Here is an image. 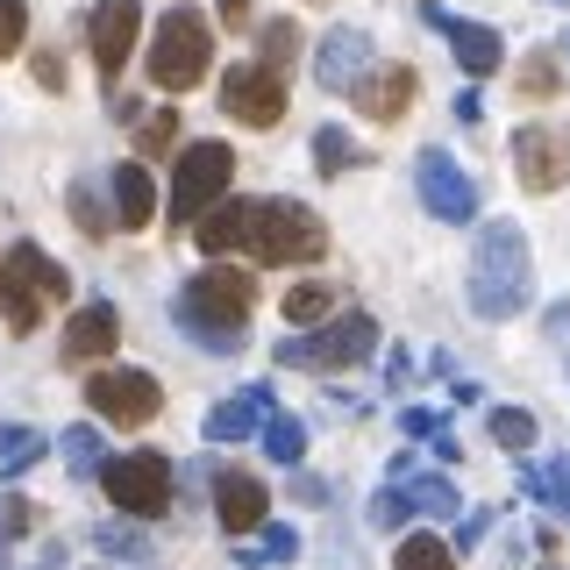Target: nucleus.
<instances>
[{
  "instance_id": "obj_1",
  "label": "nucleus",
  "mask_w": 570,
  "mask_h": 570,
  "mask_svg": "<svg viewBox=\"0 0 570 570\" xmlns=\"http://www.w3.org/2000/svg\"><path fill=\"white\" fill-rule=\"evenodd\" d=\"M249 307H257V278L249 272H193L171 299V321L186 343H200L207 356H236L249 343Z\"/></svg>"
},
{
  "instance_id": "obj_2",
  "label": "nucleus",
  "mask_w": 570,
  "mask_h": 570,
  "mask_svg": "<svg viewBox=\"0 0 570 570\" xmlns=\"http://www.w3.org/2000/svg\"><path fill=\"white\" fill-rule=\"evenodd\" d=\"M528 293H534V257H528L521 222H485L471 249V307L485 321H507L528 307Z\"/></svg>"
},
{
  "instance_id": "obj_3",
  "label": "nucleus",
  "mask_w": 570,
  "mask_h": 570,
  "mask_svg": "<svg viewBox=\"0 0 570 570\" xmlns=\"http://www.w3.org/2000/svg\"><path fill=\"white\" fill-rule=\"evenodd\" d=\"M207 58H214V29L200 8H171L157 14V36H150V79L165 86V94H186V86L207 79Z\"/></svg>"
},
{
  "instance_id": "obj_4",
  "label": "nucleus",
  "mask_w": 570,
  "mask_h": 570,
  "mask_svg": "<svg viewBox=\"0 0 570 570\" xmlns=\"http://www.w3.org/2000/svg\"><path fill=\"white\" fill-rule=\"evenodd\" d=\"M328 249V228L307 200H257V222H249V257L257 264H314Z\"/></svg>"
},
{
  "instance_id": "obj_5",
  "label": "nucleus",
  "mask_w": 570,
  "mask_h": 570,
  "mask_svg": "<svg viewBox=\"0 0 570 570\" xmlns=\"http://www.w3.org/2000/svg\"><path fill=\"white\" fill-rule=\"evenodd\" d=\"M379 350V321L371 314H328L321 328L307 335H285L278 343V364H307V371H350V364H364V356Z\"/></svg>"
},
{
  "instance_id": "obj_6",
  "label": "nucleus",
  "mask_w": 570,
  "mask_h": 570,
  "mask_svg": "<svg viewBox=\"0 0 570 570\" xmlns=\"http://www.w3.org/2000/svg\"><path fill=\"white\" fill-rule=\"evenodd\" d=\"M228 178H236L228 142H186V150H178V171H171V222H193V228H200L207 214L222 207Z\"/></svg>"
},
{
  "instance_id": "obj_7",
  "label": "nucleus",
  "mask_w": 570,
  "mask_h": 570,
  "mask_svg": "<svg viewBox=\"0 0 570 570\" xmlns=\"http://www.w3.org/2000/svg\"><path fill=\"white\" fill-rule=\"evenodd\" d=\"M50 299H65V272L43 257L36 243L8 249V285H0V314H8V335H29L43 321Z\"/></svg>"
},
{
  "instance_id": "obj_8",
  "label": "nucleus",
  "mask_w": 570,
  "mask_h": 570,
  "mask_svg": "<svg viewBox=\"0 0 570 570\" xmlns=\"http://www.w3.org/2000/svg\"><path fill=\"white\" fill-rule=\"evenodd\" d=\"M100 485H107V499H115L129 521H157V513L171 507V463L157 450H129V456H115L100 471Z\"/></svg>"
},
{
  "instance_id": "obj_9",
  "label": "nucleus",
  "mask_w": 570,
  "mask_h": 570,
  "mask_svg": "<svg viewBox=\"0 0 570 570\" xmlns=\"http://www.w3.org/2000/svg\"><path fill=\"white\" fill-rule=\"evenodd\" d=\"M222 107H228V121H243V129H278L285 121V71L278 65H228Z\"/></svg>"
},
{
  "instance_id": "obj_10",
  "label": "nucleus",
  "mask_w": 570,
  "mask_h": 570,
  "mask_svg": "<svg viewBox=\"0 0 570 570\" xmlns=\"http://www.w3.org/2000/svg\"><path fill=\"white\" fill-rule=\"evenodd\" d=\"M86 400H94L100 421L142 428V421H157V406H165V385H157L150 371H100V379H86Z\"/></svg>"
},
{
  "instance_id": "obj_11",
  "label": "nucleus",
  "mask_w": 570,
  "mask_h": 570,
  "mask_svg": "<svg viewBox=\"0 0 570 570\" xmlns=\"http://www.w3.org/2000/svg\"><path fill=\"white\" fill-rule=\"evenodd\" d=\"M414 186H421V207L435 214V222H478V186L463 178V165L450 150H421L414 157Z\"/></svg>"
},
{
  "instance_id": "obj_12",
  "label": "nucleus",
  "mask_w": 570,
  "mask_h": 570,
  "mask_svg": "<svg viewBox=\"0 0 570 570\" xmlns=\"http://www.w3.org/2000/svg\"><path fill=\"white\" fill-rule=\"evenodd\" d=\"M513 178H521L528 193L570 186V136H557V129H521V136H513Z\"/></svg>"
},
{
  "instance_id": "obj_13",
  "label": "nucleus",
  "mask_w": 570,
  "mask_h": 570,
  "mask_svg": "<svg viewBox=\"0 0 570 570\" xmlns=\"http://www.w3.org/2000/svg\"><path fill=\"white\" fill-rule=\"evenodd\" d=\"M136 36H142V8H136V0H100V8H94V65L107 71V79H121Z\"/></svg>"
},
{
  "instance_id": "obj_14",
  "label": "nucleus",
  "mask_w": 570,
  "mask_h": 570,
  "mask_svg": "<svg viewBox=\"0 0 570 570\" xmlns=\"http://www.w3.org/2000/svg\"><path fill=\"white\" fill-rule=\"evenodd\" d=\"M214 513H222L228 534H257V528H272V492L249 471H222L214 478Z\"/></svg>"
},
{
  "instance_id": "obj_15",
  "label": "nucleus",
  "mask_w": 570,
  "mask_h": 570,
  "mask_svg": "<svg viewBox=\"0 0 570 570\" xmlns=\"http://www.w3.org/2000/svg\"><path fill=\"white\" fill-rule=\"evenodd\" d=\"M314 71H321V86H328V94H356V86L371 79V36L364 29H328Z\"/></svg>"
},
{
  "instance_id": "obj_16",
  "label": "nucleus",
  "mask_w": 570,
  "mask_h": 570,
  "mask_svg": "<svg viewBox=\"0 0 570 570\" xmlns=\"http://www.w3.org/2000/svg\"><path fill=\"white\" fill-rule=\"evenodd\" d=\"M264 421H272V385H249L207 414V442H249V435H264Z\"/></svg>"
},
{
  "instance_id": "obj_17",
  "label": "nucleus",
  "mask_w": 570,
  "mask_h": 570,
  "mask_svg": "<svg viewBox=\"0 0 570 570\" xmlns=\"http://www.w3.org/2000/svg\"><path fill=\"white\" fill-rule=\"evenodd\" d=\"M121 343V328H115V307H107V299H94V307H79L65 321V356L71 364H94V356H107Z\"/></svg>"
},
{
  "instance_id": "obj_18",
  "label": "nucleus",
  "mask_w": 570,
  "mask_h": 570,
  "mask_svg": "<svg viewBox=\"0 0 570 570\" xmlns=\"http://www.w3.org/2000/svg\"><path fill=\"white\" fill-rule=\"evenodd\" d=\"M249 222H257V200H222V207H214L200 228H193V243H200L207 257H228V249H249Z\"/></svg>"
},
{
  "instance_id": "obj_19",
  "label": "nucleus",
  "mask_w": 570,
  "mask_h": 570,
  "mask_svg": "<svg viewBox=\"0 0 570 570\" xmlns=\"http://www.w3.org/2000/svg\"><path fill=\"white\" fill-rule=\"evenodd\" d=\"M350 100L364 107L371 121H400V115H406V100H414V71H406V65H385V71H371V79L356 86Z\"/></svg>"
},
{
  "instance_id": "obj_20",
  "label": "nucleus",
  "mask_w": 570,
  "mask_h": 570,
  "mask_svg": "<svg viewBox=\"0 0 570 570\" xmlns=\"http://www.w3.org/2000/svg\"><path fill=\"white\" fill-rule=\"evenodd\" d=\"M442 22V14H435ZM450 29V50H456V65L471 71V79H485V71H499V58H507V50H499V29H485V22H442Z\"/></svg>"
},
{
  "instance_id": "obj_21",
  "label": "nucleus",
  "mask_w": 570,
  "mask_h": 570,
  "mask_svg": "<svg viewBox=\"0 0 570 570\" xmlns=\"http://www.w3.org/2000/svg\"><path fill=\"white\" fill-rule=\"evenodd\" d=\"M107 200H115V222H121V228H142V222H150V207H157L150 171H142V165H121L115 186H107Z\"/></svg>"
},
{
  "instance_id": "obj_22",
  "label": "nucleus",
  "mask_w": 570,
  "mask_h": 570,
  "mask_svg": "<svg viewBox=\"0 0 570 570\" xmlns=\"http://www.w3.org/2000/svg\"><path fill=\"white\" fill-rule=\"evenodd\" d=\"M257 442H264V456H272V463L299 471V456H307V421H299V414H272Z\"/></svg>"
},
{
  "instance_id": "obj_23",
  "label": "nucleus",
  "mask_w": 570,
  "mask_h": 570,
  "mask_svg": "<svg viewBox=\"0 0 570 570\" xmlns=\"http://www.w3.org/2000/svg\"><path fill=\"white\" fill-rule=\"evenodd\" d=\"M521 492H528V499H549V507L570 521V456H557V463H528V471H521Z\"/></svg>"
},
{
  "instance_id": "obj_24",
  "label": "nucleus",
  "mask_w": 570,
  "mask_h": 570,
  "mask_svg": "<svg viewBox=\"0 0 570 570\" xmlns=\"http://www.w3.org/2000/svg\"><path fill=\"white\" fill-rule=\"evenodd\" d=\"M392 570H456V549L442 542V534H406L400 557H392Z\"/></svg>"
},
{
  "instance_id": "obj_25",
  "label": "nucleus",
  "mask_w": 570,
  "mask_h": 570,
  "mask_svg": "<svg viewBox=\"0 0 570 570\" xmlns=\"http://www.w3.org/2000/svg\"><path fill=\"white\" fill-rule=\"evenodd\" d=\"M43 456H50V442L36 435V428H0V478L29 471V463H43Z\"/></svg>"
},
{
  "instance_id": "obj_26",
  "label": "nucleus",
  "mask_w": 570,
  "mask_h": 570,
  "mask_svg": "<svg viewBox=\"0 0 570 570\" xmlns=\"http://www.w3.org/2000/svg\"><path fill=\"white\" fill-rule=\"evenodd\" d=\"M392 485H406V499H414V513H456L463 507V499H456V485H450V478H392Z\"/></svg>"
},
{
  "instance_id": "obj_27",
  "label": "nucleus",
  "mask_w": 570,
  "mask_h": 570,
  "mask_svg": "<svg viewBox=\"0 0 570 570\" xmlns=\"http://www.w3.org/2000/svg\"><path fill=\"white\" fill-rule=\"evenodd\" d=\"M236 557H243V563H293V557H299V534L272 521V528H257V542L236 549Z\"/></svg>"
},
{
  "instance_id": "obj_28",
  "label": "nucleus",
  "mask_w": 570,
  "mask_h": 570,
  "mask_svg": "<svg viewBox=\"0 0 570 570\" xmlns=\"http://www.w3.org/2000/svg\"><path fill=\"white\" fill-rule=\"evenodd\" d=\"M328 307H335L328 285H293V293H285V321H293V328H314Z\"/></svg>"
},
{
  "instance_id": "obj_29",
  "label": "nucleus",
  "mask_w": 570,
  "mask_h": 570,
  "mask_svg": "<svg viewBox=\"0 0 570 570\" xmlns=\"http://www.w3.org/2000/svg\"><path fill=\"white\" fill-rule=\"evenodd\" d=\"M65 463H71L79 478L107 471V463H100V428H65Z\"/></svg>"
},
{
  "instance_id": "obj_30",
  "label": "nucleus",
  "mask_w": 570,
  "mask_h": 570,
  "mask_svg": "<svg viewBox=\"0 0 570 570\" xmlns=\"http://www.w3.org/2000/svg\"><path fill=\"white\" fill-rule=\"evenodd\" d=\"M492 442L528 450V442H534V414H528V406H492Z\"/></svg>"
},
{
  "instance_id": "obj_31",
  "label": "nucleus",
  "mask_w": 570,
  "mask_h": 570,
  "mask_svg": "<svg viewBox=\"0 0 570 570\" xmlns=\"http://www.w3.org/2000/svg\"><path fill=\"white\" fill-rule=\"evenodd\" d=\"M94 542L107 549V557H121V563H129V557H150V542H142L136 528H121V521H100V528H94Z\"/></svg>"
},
{
  "instance_id": "obj_32",
  "label": "nucleus",
  "mask_w": 570,
  "mask_h": 570,
  "mask_svg": "<svg viewBox=\"0 0 570 570\" xmlns=\"http://www.w3.org/2000/svg\"><path fill=\"white\" fill-rule=\"evenodd\" d=\"M350 157H356V150H350V136H343V129H314V165L328 171V178H335V171H350Z\"/></svg>"
},
{
  "instance_id": "obj_33",
  "label": "nucleus",
  "mask_w": 570,
  "mask_h": 570,
  "mask_svg": "<svg viewBox=\"0 0 570 570\" xmlns=\"http://www.w3.org/2000/svg\"><path fill=\"white\" fill-rule=\"evenodd\" d=\"M22 36H29V8H22V0H0V58H14Z\"/></svg>"
},
{
  "instance_id": "obj_34",
  "label": "nucleus",
  "mask_w": 570,
  "mask_h": 570,
  "mask_svg": "<svg viewBox=\"0 0 570 570\" xmlns=\"http://www.w3.org/2000/svg\"><path fill=\"white\" fill-rule=\"evenodd\" d=\"M406 513H414V499H406V485H385L379 499H371V521H379V528H400Z\"/></svg>"
},
{
  "instance_id": "obj_35",
  "label": "nucleus",
  "mask_w": 570,
  "mask_h": 570,
  "mask_svg": "<svg viewBox=\"0 0 570 570\" xmlns=\"http://www.w3.org/2000/svg\"><path fill=\"white\" fill-rule=\"evenodd\" d=\"M142 157H157V150H171V142H178V115H171V107H165V115H150V121H142Z\"/></svg>"
},
{
  "instance_id": "obj_36",
  "label": "nucleus",
  "mask_w": 570,
  "mask_h": 570,
  "mask_svg": "<svg viewBox=\"0 0 570 570\" xmlns=\"http://www.w3.org/2000/svg\"><path fill=\"white\" fill-rule=\"evenodd\" d=\"M521 86H528L534 100H549V94H557V86H563V79H557V58H549V50H542V58H528V71H521Z\"/></svg>"
},
{
  "instance_id": "obj_37",
  "label": "nucleus",
  "mask_w": 570,
  "mask_h": 570,
  "mask_svg": "<svg viewBox=\"0 0 570 570\" xmlns=\"http://www.w3.org/2000/svg\"><path fill=\"white\" fill-rule=\"evenodd\" d=\"M71 214H79V228L86 236H107V222H115V214H100V200L86 186H71Z\"/></svg>"
},
{
  "instance_id": "obj_38",
  "label": "nucleus",
  "mask_w": 570,
  "mask_h": 570,
  "mask_svg": "<svg viewBox=\"0 0 570 570\" xmlns=\"http://www.w3.org/2000/svg\"><path fill=\"white\" fill-rule=\"evenodd\" d=\"M293 50H299V29L293 22H272V29H264V65H285Z\"/></svg>"
},
{
  "instance_id": "obj_39",
  "label": "nucleus",
  "mask_w": 570,
  "mask_h": 570,
  "mask_svg": "<svg viewBox=\"0 0 570 570\" xmlns=\"http://www.w3.org/2000/svg\"><path fill=\"white\" fill-rule=\"evenodd\" d=\"M22 528H29V499L0 492V534H22Z\"/></svg>"
},
{
  "instance_id": "obj_40",
  "label": "nucleus",
  "mask_w": 570,
  "mask_h": 570,
  "mask_svg": "<svg viewBox=\"0 0 570 570\" xmlns=\"http://www.w3.org/2000/svg\"><path fill=\"white\" fill-rule=\"evenodd\" d=\"M406 435H442V414H428V406H414V414H406Z\"/></svg>"
},
{
  "instance_id": "obj_41",
  "label": "nucleus",
  "mask_w": 570,
  "mask_h": 570,
  "mask_svg": "<svg viewBox=\"0 0 570 570\" xmlns=\"http://www.w3.org/2000/svg\"><path fill=\"white\" fill-rule=\"evenodd\" d=\"M214 8H222L228 22H243V14H249V0H214Z\"/></svg>"
},
{
  "instance_id": "obj_42",
  "label": "nucleus",
  "mask_w": 570,
  "mask_h": 570,
  "mask_svg": "<svg viewBox=\"0 0 570 570\" xmlns=\"http://www.w3.org/2000/svg\"><path fill=\"white\" fill-rule=\"evenodd\" d=\"M557 343H563V371H570V328H557Z\"/></svg>"
},
{
  "instance_id": "obj_43",
  "label": "nucleus",
  "mask_w": 570,
  "mask_h": 570,
  "mask_svg": "<svg viewBox=\"0 0 570 570\" xmlns=\"http://www.w3.org/2000/svg\"><path fill=\"white\" fill-rule=\"evenodd\" d=\"M0 570H8V534H0Z\"/></svg>"
},
{
  "instance_id": "obj_44",
  "label": "nucleus",
  "mask_w": 570,
  "mask_h": 570,
  "mask_svg": "<svg viewBox=\"0 0 570 570\" xmlns=\"http://www.w3.org/2000/svg\"><path fill=\"white\" fill-rule=\"evenodd\" d=\"M36 570H58V557H43V563H36Z\"/></svg>"
},
{
  "instance_id": "obj_45",
  "label": "nucleus",
  "mask_w": 570,
  "mask_h": 570,
  "mask_svg": "<svg viewBox=\"0 0 570 570\" xmlns=\"http://www.w3.org/2000/svg\"><path fill=\"white\" fill-rule=\"evenodd\" d=\"M549 8H570V0H549Z\"/></svg>"
},
{
  "instance_id": "obj_46",
  "label": "nucleus",
  "mask_w": 570,
  "mask_h": 570,
  "mask_svg": "<svg viewBox=\"0 0 570 570\" xmlns=\"http://www.w3.org/2000/svg\"><path fill=\"white\" fill-rule=\"evenodd\" d=\"M563 58H570V36H563Z\"/></svg>"
},
{
  "instance_id": "obj_47",
  "label": "nucleus",
  "mask_w": 570,
  "mask_h": 570,
  "mask_svg": "<svg viewBox=\"0 0 570 570\" xmlns=\"http://www.w3.org/2000/svg\"><path fill=\"white\" fill-rule=\"evenodd\" d=\"M542 570H563V563H542Z\"/></svg>"
}]
</instances>
